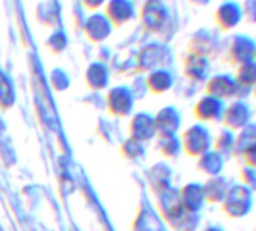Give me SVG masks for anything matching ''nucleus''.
Instances as JSON below:
<instances>
[{
  "mask_svg": "<svg viewBox=\"0 0 256 231\" xmlns=\"http://www.w3.org/2000/svg\"><path fill=\"white\" fill-rule=\"evenodd\" d=\"M254 53H256V41L250 35L244 32H238L229 38L226 56L230 65L240 67L242 64L252 62L254 61Z\"/></svg>",
  "mask_w": 256,
  "mask_h": 231,
  "instance_id": "f257e3e1",
  "label": "nucleus"
},
{
  "mask_svg": "<svg viewBox=\"0 0 256 231\" xmlns=\"http://www.w3.org/2000/svg\"><path fill=\"white\" fill-rule=\"evenodd\" d=\"M252 190H248L244 184L230 186L223 198V211L234 219L246 216L252 210Z\"/></svg>",
  "mask_w": 256,
  "mask_h": 231,
  "instance_id": "f03ea898",
  "label": "nucleus"
},
{
  "mask_svg": "<svg viewBox=\"0 0 256 231\" xmlns=\"http://www.w3.org/2000/svg\"><path fill=\"white\" fill-rule=\"evenodd\" d=\"M252 118H253L252 106L242 98H235V100H230V103L224 106L222 121L228 130L236 133L241 129H244L247 124H250Z\"/></svg>",
  "mask_w": 256,
  "mask_h": 231,
  "instance_id": "7ed1b4c3",
  "label": "nucleus"
},
{
  "mask_svg": "<svg viewBox=\"0 0 256 231\" xmlns=\"http://www.w3.org/2000/svg\"><path fill=\"white\" fill-rule=\"evenodd\" d=\"M242 20V8L238 0H222L214 11V22L223 32L235 31Z\"/></svg>",
  "mask_w": 256,
  "mask_h": 231,
  "instance_id": "20e7f679",
  "label": "nucleus"
},
{
  "mask_svg": "<svg viewBox=\"0 0 256 231\" xmlns=\"http://www.w3.org/2000/svg\"><path fill=\"white\" fill-rule=\"evenodd\" d=\"M241 88L238 86L235 77L228 73H220L212 76L206 83V94L216 97L222 101L235 100L240 94Z\"/></svg>",
  "mask_w": 256,
  "mask_h": 231,
  "instance_id": "39448f33",
  "label": "nucleus"
},
{
  "mask_svg": "<svg viewBox=\"0 0 256 231\" xmlns=\"http://www.w3.org/2000/svg\"><path fill=\"white\" fill-rule=\"evenodd\" d=\"M224 106H226L224 101H222V100L206 94L205 97H202L198 101V104L194 107V112H196L199 120H204V121H218L223 117Z\"/></svg>",
  "mask_w": 256,
  "mask_h": 231,
  "instance_id": "423d86ee",
  "label": "nucleus"
},
{
  "mask_svg": "<svg viewBox=\"0 0 256 231\" xmlns=\"http://www.w3.org/2000/svg\"><path fill=\"white\" fill-rule=\"evenodd\" d=\"M256 145V123L247 124L244 129L235 133V144H234V154L241 156L244 151Z\"/></svg>",
  "mask_w": 256,
  "mask_h": 231,
  "instance_id": "0eeeda50",
  "label": "nucleus"
},
{
  "mask_svg": "<svg viewBox=\"0 0 256 231\" xmlns=\"http://www.w3.org/2000/svg\"><path fill=\"white\" fill-rule=\"evenodd\" d=\"M168 19V11L158 0H151L144 8V20L150 28H160Z\"/></svg>",
  "mask_w": 256,
  "mask_h": 231,
  "instance_id": "6e6552de",
  "label": "nucleus"
},
{
  "mask_svg": "<svg viewBox=\"0 0 256 231\" xmlns=\"http://www.w3.org/2000/svg\"><path fill=\"white\" fill-rule=\"evenodd\" d=\"M234 77L241 89H256V62L252 61L236 67Z\"/></svg>",
  "mask_w": 256,
  "mask_h": 231,
  "instance_id": "1a4fd4ad",
  "label": "nucleus"
},
{
  "mask_svg": "<svg viewBox=\"0 0 256 231\" xmlns=\"http://www.w3.org/2000/svg\"><path fill=\"white\" fill-rule=\"evenodd\" d=\"M108 20L124 23L133 16V5L130 0H110L107 7Z\"/></svg>",
  "mask_w": 256,
  "mask_h": 231,
  "instance_id": "9d476101",
  "label": "nucleus"
},
{
  "mask_svg": "<svg viewBox=\"0 0 256 231\" xmlns=\"http://www.w3.org/2000/svg\"><path fill=\"white\" fill-rule=\"evenodd\" d=\"M187 142L188 147H190V151L199 154V153H204L208 150L210 144H211V138H210V133L205 127H193L188 133H187Z\"/></svg>",
  "mask_w": 256,
  "mask_h": 231,
  "instance_id": "9b49d317",
  "label": "nucleus"
},
{
  "mask_svg": "<svg viewBox=\"0 0 256 231\" xmlns=\"http://www.w3.org/2000/svg\"><path fill=\"white\" fill-rule=\"evenodd\" d=\"M186 70H187V74H190V77L204 80L210 71V61L204 55L193 53L186 62Z\"/></svg>",
  "mask_w": 256,
  "mask_h": 231,
  "instance_id": "f8f14e48",
  "label": "nucleus"
},
{
  "mask_svg": "<svg viewBox=\"0 0 256 231\" xmlns=\"http://www.w3.org/2000/svg\"><path fill=\"white\" fill-rule=\"evenodd\" d=\"M228 192V184L222 177H214L206 187V195L211 201H223Z\"/></svg>",
  "mask_w": 256,
  "mask_h": 231,
  "instance_id": "ddd939ff",
  "label": "nucleus"
},
{
  "mask_svg": "<svg viewBox=\"0 0 256 231\" xmlns=\"http://www.w3.org/2000/svg\"><path fill=\"white\" fill-rule=\"evenodd\" d=\"M234 144H235V133L230 130H223L217 139H216V148L218 150L217 153H232L234 151Z\"/></svg>",
  "mask_w": 256,
  "mask_h": 231,
  "instance_id": "4468645a",
  "label": "nucleus"
},
{
  "mask_svg": "<svg viewBox=\"0 0 256 231\" xmlns=\"http://www.w3.org/2000/svg\"><path fill=\"white\" fill-rule=\"evenodd\" d=\"M88 31H89V35H92L94 32H100L102 35H107L108 29H110V25H108V19L102 17V16H94L88 20Z\"/></svg>",
  "mask_w": 256,
  "mask_h": 231,
  "instance_id": "2eb2a0df",
  "label": "nucleus"
},
{
  "mask_svg": "<svg viewBox=\"0 0 256 231\" xmlns=\"http://www.w3.org/2000/svg\"><path fill=\"white\" fill-rule=\"evenodd\" d=\"M205 160H206V166H204V168H205L206 174L216 175V174H218L222 171V168H223V157H222L220 153H217V151L216 153H206Z\"/></svg>",
  "mask_w": 256,
  "mask_h": 231,
  "instance_id": "dca6fc26",
  "label": "nucleus"
},
{
  "mask_svg": "<svg viewBox=\"0 0 256 231\" xmlns=\"http://www.w3.org/2000/svg\"><path fill=\"white\" fill-rule=\"evenodd\" d=\"M242 17L248 25H256V0H244L241 4Z\"/></svg>",
  "mask_w": 256,
  "mask_h": 231,
  "instance_id": "f3484780",
  "label": "nucleus"
},
{
  "mask_svg": "<svg viewBox=\"0 0 256 231\" xmlns=\"http://www.w3.org/2000/svg\"><path fill=\"white\" fill-rule=\"evenodd\" d=\"M241 178L244 181V186L248 189V190H256V169H252V168H241Z\"/></svg>",
  "mask_w": 256,
  "mask_h": 231,
  "instance_id": "a211bd4d",
  "label": "nucleus"
},
{
  "mask_svg": "<svg viewBox=\"0 0 256 231\" xmlns=\"http://www.w3.org/2000/svg\"><path fill=\"white\" fill-rule=\"evenodd\" d=\"M242 160L246 163L247 168H252V169H256V145L248 148L247 151H244L242 154Z\"/></svg>",
  "mask_w": 256,
  "mask_h": 231,
  "instance_id": "6ab92c4d",
  "label": "nucleus"
},
{
  "mask_svg": "<svg viewBox=\"0 0 256 231\" xmlns=\"http://www.w3.org/2000/svg\"><path fill=\"white\" fill-rule=\"evenodd\" d=\"M101 2H102V0H84V5L89 7V8H96V7L101 5Z\"/></svg>",
  "mask_w": 256,
  "mask_h": 231,
  "instance_id": "aec40b11",
  "label": "nucleus"
},
{
  "mask_svg": "<svg viewBox=\"0 0 256 231\" xmlns=\"http://www.w3.org/2000/svg\"><path fill=\"white\" fill-rule=\"evenodd\" d=\"M206 231H223V229H220V228H210V229H206Z\"/></svg>",
  "mask_w": 256,
  "mask_h": 231,
  "instance_id": "412c9836",
  "label": "nucleus"
},
{
  "mask_svg": "<svg viewBox=\"0 0 256 231\" xmlns=\"http://www.w3.org/2000/svg\"><path fill=\"white\" fill-rule=\"evenodd\" d=\"M254 62H256V53H254Z\"/></svg>",
  "mask_w": 256,
  "mask_h": 231,
  "instance_id": "4be33fe9",
  "label": "nucleus"
}]
</instances>
